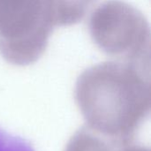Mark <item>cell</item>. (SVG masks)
<instances>
[{
    "label": "cell",
    "instance_id": "obj_6",
    "mask_svg": "<svg viewBox=\"0 0 151 151\" xmlns=\"http://www.w3.org/2000/svg\"><path fill=\"white\" fill-rule=\"evenodd\" d=\"M0 151H35L25 140L0 129Z\"/></svg>",
    "mask_w": 151,
    "mask_h": 151
},
{
    "label": "cell",
    "instance_id": "obj_7",
    "mask_svg": "<svg viewBox=\"0 0 151 151\" xmlns=\"http://www.w3.org/2000/svg\"><path fill=\"white\" fill-rule=\"evenodd\" d=\"M120 151H150L147 149H144L142 147H137V146H130V147H127L124 150Z\"/></svg>",
    "mask_w": 151,
    "mask_h": 151
},
{
    "label": "cell",
    "instance_id": "obj_5",
    "mask_svg": "<svg viewBox=\"0 0 151 151\" xmlns=\"http://www.w3.org/2000/svg\"><path fill=\"white\" fill-rule=\"evenodd\" d=\"M65 151H111V148L98 134L83 128L71 139Z\"/></svg>",
    "mask_w": 151,
    "mask_h": 151
},
{
    "label": "cell",
    "instance_id": "obj_2",
    "mask_svg": "<svg viewBox=\"0 0 151 151\" xmlns=\"http://www.w3.org/2000/svg\"><path fill=\"white\" fill-rule=\"evenodd\" d=\"M88 28L94 43L107 56L150 67V26L134 6L121 0H106L93 12Z\"/></svg>",
    "mask_w": 151,
    "mask_h": 151
},
{
    "label": "cell",
    "instance_id": "obj_1",
    "mask_svg": "<svg viewBox=\"0 0 151 151\" xmlns=\"http://www.w3.org/2000/svg\"><path fill=\"white\" fill-rule=\"evenodd\" d=\"M75 99L89 129L126 145L150 113V67L122 61L94 65L79 77Z\"/></svg>",
    "mask_w": 151,
    "mask_h": 151
},
{
    "label": "cell",
    "instance_id": "obj_4",
    "mask_svg": "<svg viewBox=\"0 0 151 151\" xmlns=\"http://www.w3.org/2000/svg\"><path fill=\"white\" fill-rule=\"evenodd\" d=\"M96 2V0H41L45 16L53 27L79 23Z\"/></svg>",
    "mask_w": 151,
    "mask_h": 151
},
{
    "label": "cell",
    "instance_id": "obj_3",
    "mask_svg": "<svg viewBox=\"0 0 151 151\" xmlns=\"http://www.w3.org/2000/svg\"><path fill=\"white\" fill-rule=\"evenodd\" d=\"M53 27L41 0H0V54L15 65H27L45 52Z\"/></svg>",
    "mask_w": 151,
    "mask_h": 151
}]
</instances>
